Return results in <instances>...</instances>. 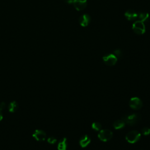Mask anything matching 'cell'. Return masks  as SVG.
<instances>
[{"label":"cell","mask_w":150,"mask_h":150,"mask_svg":"<svg viewBox=\"0 0 150 150\" xmlns=\"http://www.w3.org/2000/svg\"><path fill=\"white\" fill-rule=\"evenodd\" d=\"M141 119V116L138 113L129 115L122 117V120L125 122V123L129 125V126H134V125L138 123Z\"/></svg>","instance_id":"obj_1"},{"label":"cell","mask_w":150,"mask_h":150,"mask_svg":"<svg viewBox=\"0 0 150 150\" xmlns=\"http://www.w3.org/2000/svg\"><path fill=\"white\" fill-rule=\"evenodd\" d=\"M141 139V134L135 130H133L128 133L126 136L127 141L130 144H134L139 141Z\"/></svg>","instance_id":"obj_2"},{"label":"cell","mask_w":150,"mask_h":150,"mask_svg":"<svg viewBox=\"0 0 150 150\" xmlns=\"http://www.w3.org/2000/svg\"><path fill=\"white\" fill-rule=\"evenodd\" d=\"M133 30L138 35H143L145 32V26L143 22L140 21H137L133 25Z\"/></svg>","instance_id":"obj_3"},{"label":"cell","mask_w":150,"mask_h":150,"mask_svg":"<svg viewBox=\"0 0 150 150\" xmlns=\"http://www.w3.org/2000/svg\"><path fill=\"white\" fill-rule=\"evenodd\" d=\"M99 140L103 142H106L111 140L112 137V132L108 129L102 130L99 132L98 134Z\"/></svg>","instance_id":"obj_4"},{"label":"cell","mask_w":150,"mask_h":150,"mask_svg":"<svg viewBox=\"0 0 150 150\" xmlns=\"http://www.w3.org/2000/svg\"><path fill=\"white\" fill-rule=\"evenodd\" d=\"M118 58L114 54H108L103 58L104 63L109 66H114L116 64Z\"/></svg>","instance_id":"obj_5"},{"label":"cell","mask_w":150,"mask_h":150,"mask_svg":"<svg viewBox=\"0 0 150 150\" xmlns=\"http://www.w3.org/2000/svg\"><path fill=\"white\" fill-rule=\"evenodd\" d=\"M129 106L134 110H139L143 107V102L140 98L134 97L130 99Z\"/></svg>","instance_id":"obj_6"},{"label":"cell","mask_w":150,"mask_h":150,"mask_svg":"<svg viewBox=\"0 0 150 150\" xmlns=\"http://www.w3.org/2000/svg\"><path fill=\"white\" fill-rule=\"evenodd\" d=\"M77 11H82L87 7V0H73L72 3Z\"/></svg>","instance_id":"obj_7"},{"label":"cell","mask_w":150,"mask_h":150,"mask_svg":"<svg viewBox=\"0 0 150 150\" xmlns=\"http://www.w3.org/2000/svg\"><path fill=\"white\" fill-rule=\"evenodd\" d=\"M33 138L38 141H44L46 137V134L45 131L40 130H36L35 131L34 133L32 135Z\"/></svg>","instance_id":"obj_8"},{"label":"cell","mask_w":150,"mask_h":150,"mask_svg":"<svg viewBox=\"0 0 150 150\" xmlns=\"http://www.w3.org/2000/svg\"><path fill=\"white\" fill-rule=\"evenodd\" d=\"M124 15L128 21H135L138 18V14H137L135 11L132 9L127 10L126 12H125Z\"/></svg>","instance_id":"obj_9"},{"label":"cell","mask_w":150,"mask_h":150,"mask_svg":"<svg viewBox=\"0 0 150 150\" xmlns=\"http://www.w3.org/2000/svg\"><path fill=\"white\" fill-rule=\"evenodd\" d=\"M79 22L82 27H86L89 25L90 22V17L88 14H83L80 17Z\"/></svg>","instance_id":"obj_10"},{"label":"cell","mask_w":150,"mask_h":150,"mask_svg":"<svg viewBox=\"0 0 150 150\" xmlns=\"http://www.w3.org/2000/svg\"><path fill=\"white\" fill-rule=\"evenodd\" d=\"M90 142L91 140L90 137L87 135H84L82 137H81V139H80L79 144L81 147L85 148L90 143Z\"/></svg>","instance_id":"obj_11"},{"label":"cell","mask_w":150,"mask_h":150,"mask_svg":"<svg viewBox=\"0 0 150 150\" xmlns=\"http://www.w3.org/2000/svg\"><path fill=\"white\" fill-rule=\"evenodd\" d=\"M126 123L121 119V120H117L115 121L113 123V127L116 130H120L124 127Z\"/></svg>","instance_id":"obj_12"},{"label":"cell","mask_w":150,"mask_h":150,"mask_svg":"<svg viewBox=\"0 0 150 150\" xmlns=\"http://www.w3.org/2000/svg\"><path fill=\"white\" fill-rule=\"evenodd\" d=\"M58 150H66L67 149V139L66 138L62 139L58 145Z\"/></svg>","instance_id":"obj_13"},{"label":"cell","mask_w":150,"mask_h":150,"mask_svg":"<svg viewBox=\"0 0 150 150\" xmlns=\"http://www.w3.org/2000/svg\"><path fill=\"white\" fill-rule=\"evenodd\" d=\"M18 108V104L17 102L13 101L9 103L8 106L9 111L11 112H15Z\"/></svg>","instance_id":"obj_14"},{"label":"cell","mask_w":150,"mask_h":150,"mask_svg":"<svg viewBox=\"0 0 150 150\" xmlns=\"http://www.w3.org/2000/svg\"><path fill=\"white\" fill-rule=\"evenodd\" d=\"M138 18L139 21L142 22L147 21L149 18V14L146 13V12H140L138 14Z\"/></svg>","instance_id":"obj_15"},{"label":"cell","mask_w":150,"mask_h":150,"mask_svg":"<svg viewBox=\"0 0 150 150\" xmlns=\"http://www.w3.org/2000/svg\"><path fill=\"white\" fill-rule=\"evenodd\" d=\"M92 127L94 130L96 131H100L102 129V125L98 122H94L92 125Z\"/></svg>","instance_id":"obj_16"},{"label":"cell","mask_w":150,"mask_h":150,"mask_svg":"<svg viewBox=\"0 0 150 150\" xmlns=\"http://www.w3.org/2000/svg\"><path fill=\"white\" fill-rule=\"evenodd\" d=\"M114 55L118 58H121L123 56V53L120 49H116L114 51Z\"/></svg>","instance_id":"obj_17"},{"label":"cell","mask_w":150,"mask_h":150,"mask_svg":"<svg viewBox=\"0 0 150 150\" xmlns=\"http://www.w3.org/2000/svg\"><path fill=\"white\" fill-rule=\"evenodd\" d=\"M56 141H57L56 139L55 138V137H49V138H48V142L51 144H54L56 143Z\"/></svg>","instance_id":"obj_18"},{"label":"cell","mask_w":150,"mask_h":150,"mask_svg":"<svg viewBox=\"0 0 150 150\" xmlns=\"http://www.w3.org/2000/svg\"><path fill=\"white\" fill-rule=\"evenodd\" d=\"M142 134L144 135H148L150 134V129L148 127H144L142 129Z\"/></svg>","instance_id":"obj_19"},{"label":"cell","mask_w":150,"mask_h":150,"mask_svg":"<svg viewBox=\"0 0 150 150\" xmlns=\"http://www.w3.org/2000/svg\"><path fill=\"white\" fill-rule=\"evenodd\" d=\"M6 107V104L4 102H2L1 104H0V111H2L4 109H5Z\"/></svg>","instance_id":"obj_20"},{"label":"cell","mask_w":150,"mask_h":150,"mask_svg":"<svg viewBox=\"0 0 150 150\" xmlns=\"http://www.w3.org/2000/svg\"><path fill=\"white\" fill-rule=\"evenodd\" d=\"M3 119V114L1 112V111H0V121H1Z\"/></svg>","instance_id":"obj_21"},{"label":"cell","mask_w":150,"mask_h":150,"mask_svg":"<svg viewBox=\"0 0 150 150\" xmlns=\"http://www.w3.org/2000/svg\"><path fill=\"white\" fill-rule=\"evenodd\" d=\"M66 1L68 3V4H72L73 0H66Z\"/></svg>","instance_id":"obj_22"}]
</instances>
